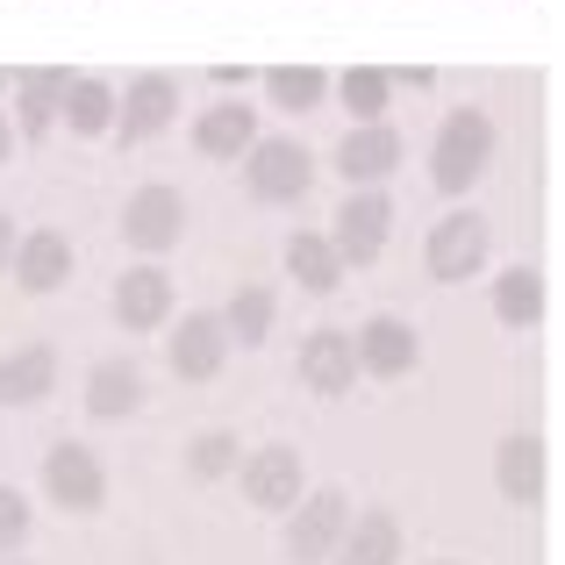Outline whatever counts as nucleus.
I'll use <instances>...</instances> for the list:
<instances>
[{
	"label": "nucleus",
	"mask_w": 565,
	"mask_h": 565,
	"mask_svg": "<svg viewBox=\"0 0 565 565\" xmlns=\"http://www.w3.org/2000/svg\"><path fill=\"white\" fill-rule=\"evenodd\" d=\"M494 151H501L494 115L487 108H451L437 122V137H429V186H437L444 201H466V193L487 180Z\"/></svg>",
	"instance_id": "1"
},
{
	"label": "nucleus",
	"mask_w": 565,
	"mask_h": 565,
	"mask_svg": "<svg viewBox=\"0 0 565 565\" xmlns=\"http://www.w3.org/2000/svg\"><path fill=\"white\" fill-rule=\"evenodd\" d=\"M487 258H494V222H487L480 207H451L444 222H429L423 273L437 279V287H466V279H480Z\"/></svg>",
	"instance_id": "2"
},
{
	"label": "nucleus",
	"mask_w": 565,
	"mask_h": 565,
	"mask_svg": "<svg viewBox=\"0 0 565 565\" xmlns=\"http://www.w3.org/2000/svg\"><path fill=\"white\" fill-rule=\"evenodd\" d=\"M308 186H316V158L301 137H258L244 151V193L258 207H294L308 201Z\"/></svg>",
	"instance_id": "3"
},
{
	"label": "nucleus",
	"mask_w": 565,
	"mask_h": 565,
	"mask_svg": "<svg viewBox=\"0 0 565 565\" xmlns=\"http://www.w3.org/2000/svg\"><path fill=\"white\" fill-rule=\"evenodd\" d=\"M330 250H337V265H380V250H386V236H394V201H386L380 186H351L344 201H337V215H330Z\"/></svg>",
	"instance_id": "4"
},
{
	"label": "nucleus",
	"mask_w": 565,
	"mask_h": 565,
	"mask_svg": "<svg viewBox=\"0 0 565 565\" xmlns=\"http://www.w3.org/2000/svg\"><path fill=\"white\" fill-rule=\"evenodd\" d=\"M43 494H51V509H65V515H100L108 509V466H100L94 444L57 437L51 451H43Z\"/></svg>",
	"instance_id": "5"
},
{
	"label": "nucleus",
	"mask_w": 565,
	"mask_h": 565,
	"mask_svg": "<svg viewBox=\"0 0 565 565\" xmlns=\"http://www.w3.org/2000/svg\"><path fill=\"white\" fill-rule=\"evenodd\" d=\"M344 523H351V494H344V487H308V494L287 509V537H279V552H287V565H330Z\"/></svg>",
	"instance_id": "6"
},
{
	"label": "nucleus",
	"mask_w": 565,
	"mask_h": 565,
	"mask_svg": "<svg viewBox=\"0 0 565 565\" xmlns=\"http://www.w3.org/2000/svg\"><path fill=\"white\" fill-rule=\"evenodd\" d=\"M122 244L143 250V258H166V250H180V244H186V193L172 186V180L137 186V193L122 201Z\"/></svg>",
	"instance_id": "7"
},
{
	"label": "nucleus",
	"mask_w": 565,
	"mask_h": 565,
	"mask_svg": "<svg viewBox=\"0 0 565 565\" xmlns=\"http://www.w3.org/2000/svg\"><path fill=\"white\" fill-rule=\"evenodd\" d=\"M172 122H180V79H172V72H137L129 94H115V129L108 137L122 143V151H137V143L166 137Z\"/></svg>",
	"instance_id": "8"
},
{
	"label": "nucleus",
	"mask_w": 565,
	"mask_h": 565,
	"mask_svg": "<svg viewBox=\"0 0 565 565\" xmlns=\"http://www.w3.org/2000/svg\"><path fill=\"white\" fill-rule=\"evenodd\" d=\"M236 480H244V501L265 515H287L294 501L308 494V466L294 444H258V451L236 458Z\"/></svg>",
	"instance_id": "9"
},
{
	"label": "nucleus",
	"mask_w": 565,
	"mask_h": 565,
	"mask_svg": "<svg viewBox=\"0 0 565 565\" xmlns=\"http://www.w3.org/2000/svg\"><path fill=\"white\" fill-rule=\"evenodd\" d=\"M230 330H222V316L215 308H186L180 322H172V337H166V365H172V380H186V386H207L230 365Z\"/></svg>",
	"instance_id": "10"
},
{
	"label": "nucleus",
	"mask_w": 565,
	"mask_h": 565,
	"mask_svg": "<svg viewBox=\"0 0 565 565\" xmlns=\"http://www.w3.org/2000/svg\"><path fill=\"white\" fill-rule=\"evenodd\" d=\"M351 351H359V373L365 380H408L423 373V330L408 316H365L351 330Z\"/></svg>",
	"instance_id": "11"
},
{
	"label": "nucleus",
	"mask_w": 565,
	"mask_h": 565,
	"mask_svg": "<svg viewBox=\"0 0 565 565\" xmlns=\"http://www.w3.org/2000/svg\"><path fill=\"white\" fill-rule=\"evenodd\" d=\"M401 158H408V137L394 122H351V137L330 151V166L344 186H386L401 172Z\"/></svg>",
	"instance_id": "12"
},
{
	"label": "nucleus",
	"mask_w": 565,
	"mask_h": 565,
	"mask_svg": "<svg viewBox=\"0 0 565 565\" xmlns=\"http://www.w3.org/2000/svg\"><path fill=\"white\" fill-rule=\"evenodd\" d=\"M494 487L515 509H537V501L552 494V444H544L537 429H509V437L494 444Z\"/></svg>",
	"instance_id": "13"
},
{
	"label": "nucleus",
	"mask_w": 565,
	"mask_h": 565,
	"mask_svg": "<svg viewBox=\"0 0 565 565\" xmlns=\"http://www.w3.org/2000/svg\"><path fill=\"white\" fill-rule=\"evenodd\" d=\"M8 273H14V287L22 294H57L72 279V236L57 230V222H36V230H22L14 236V258H8Z\"/></svg>",
	"instance_id": "14"
},
{
	"label": "nucleus",
	"mask_w": 565,
	"mask_h": 565,
	"mask_svg": "<svg viewBox=\"0 0 565 565\" xmlns=\"http://www.w3.org/2000/svg\"><path fill=\"white\" fill-rule=\"evenodd\" d=\"M294 380L322 401H344L359 386V351H351V330H308L301 359H294Z\"/></svg>",
	"instance_id": "15"
},
{
	"label": "nucleus",
	"mask_w": 565,
	"mask_h": 565,
	"mask_svg": "<svg viewBox=\"0 0 565 565\" xmlns=\"http://www.w3.org/2000/svg\"><path fill=\"white\" fill-rule=\"evenodd\" d=\"M172 273L166 265H129L122 279H115V294H108V308H115V322H122L129 337H143V330H166L172 322Z\"/></svg>",
	"instance_id": "16"
},
{
	"label": "nucleus",
	"mask_w": 565,
	"mask_h": 565,
	"mask_svg": "<svg viewBox=\"0 0 565 565\" xmlns=\"http://www.w3.org/2000/svg\"><path fill=\"white\" fill-rule=\"evenodd\" d=\"M143 401H151V386H143L137 359H100V365H86L79 408L94 415V423H129V415H143Z\"/></svg>",
	"instance_id": "17"
},
{
	"label": "nucleus",
	"mask_w": 565,
	"mask_h": 565,
	"mask_svg": "<svg viewBox=\"0 0 565 565\" xmlns=\"http://www.w3.org/2000/svg\"><path fill=\"white\" fill-rule=\"evenodd\" d=\"M65 65H29V72H8L14 86V137L22 143H43L57 129V100H65Z\"/></svg>",
	"instance_id": "18"
},
{
	"label": "nucleus",
	"mask_w": 565,
	"mask_h": 565,
	"mask_svg": "<svg viewBox=\"0 0 565 565\" xmlns=\"http://www.w3.org/2000/svg\"><path fill=\"white\" fill-rule=\"evenodd\" d=\"M408 537H401V515L394 509H351L344 537H337L330 565H401Z\"/></svg>",
	"instance_id": "19"
},
{
	"label": "nucleus",
	"mask_w": 565,
	"mask_h": 565,
	"mask_svg": "<svg viewBox=\"0 0 565 565\" xmlns=\"http://www.w3.org/2000/svg\"><path fill=\"white\" fill-rule=\"evenodd\" d=\"M57 394V344H22L0 351V408H43Z\"/></svg>",
	"instance_id": "20"
},
{
	"label": "nucleus",
	"mask_w": 565,
	"mask_h": 565,
	"mask_svg": "<svg viewBox=\"0 0 565 565\" xmlns=\"http://www.w3.org/2000/svg\"><path fill=\"white\" fill-rule=\"evenodd\" d=\"M115 94H122V86L100 79V72H72L65 100H57V129H72L79 143L108 137V129H115Z\"/></svg>",
	"instance_id": "21"
},
{
	"label": "nucleus",
	"mask_w": 565,
	"mask_h": 565,
	"mask_svg": "<svg viewBox=\"0 0 565 565\" xmlns=\"http://www.w3.org/2000/svg\"><path fill=\"white\" fill-rule=\"evenodd\" d=\"M186 137H193V151H201V158H244L250 143L265 137V129H258V108H244V100H222V108H201V115H193Z\"/></svg>",
	"instance_id": "22"
},
{
	"label": "nucleus",
	"mask_w": 565,
	"mask_h": 565,
	"mask_svg": "<svg viewBox=\"0 0 565 565\" xmlns=\"http://www.w3.org/2000/svg\"><path fill=\"white\" fill-rule=\"evenodd\" d=\"M494 322L501 330H537L544 322V308H552V279L537 273V265H509V273L494 279Z\"/></svg>",
	"instance_id": "23"
},
{
	"label": "nucleus",
	"mask_w": 565,
	"mask_h": 565,
	"mask_svg": "<svg viewBox=\"0 0 565 565\" xmlns=\"http://www.w3.org/2000/svg\"><path fill=\"white\" fill-rule=\"evenodd\" d=\"M287 279H301V294H337L344 287V265H337V250H330L322 230H294L287 236Z\"/></svg>",
	"instance_id": "24"
},
{
	"label": "nucleus",
	"mask_w": 565,
	"mask_h": 565,
	"mask_svg": "<svg viewBox=\"0 0 565 565\" xmlns=\"http://www.w3.org/2000/svg\"><path fill=\"white\" fill-rule=\"evenodd\" d=\"M215 316H222V330H230V344L258 351L265 337H273L279 294H273V287H258V279H250V287H236V294H230V308H215Z\"/></svg>",
	"instance_id": "25"
},
{
	"label": "nucleus",
	"mask_w": 565,
	"mask_h": 565,
	"mask_svg": "<svg viewBox=\"0 0 565 565\" xmlns=\"http://www.w3.org/2000/svg\"><path fill=\"white\" fill-rule=\"evenodd\" d=\"M330 86H337L351 122H386V100H394V72L386 65H351V72H337Z\"/></svg>",
	"instance_id": "26"
},
{
	"label": "nucleus",
	"mask_w": 565,
	"mask_h": 565,
	"mask_svg": "<svg viewBox=\"0 0 565 565\" xmlns=\"http://www.w3.org/2000/svg\"><path fill=\"white\" fill-rule=\"evenodd\" d=\"M265 100L287 108V115H316L330 100V72L322 65H273L265 72Z\"/></svg>",
	"instance_id": "27"
},
{
	"label": "nucleus",
	"mask_w": 565,
	"mask_h": 565,
	"mask_svg": "<svg viewBox=\"0 0 565 565\" xmlns=\"http://www.w3.org/2000/svg\"><path fill=\"white\" fill-rule=\"evenodd\" d=\"M236 458H244V437H236V429H201V437H186L180 466H186L193 487H207V480H230Z\"/></svg>",
	"instance_id": "28"
},
{
	"label": "nucleus",
	"mask_w": 565,
	"mask_h": 565,
	"mask_svg": "<svg viewBox=\"0 0 565 565\" xmlns=\"http://www.w3.org/2000/svg\"><path fill=\"white\" fill-rule=\"evenodd\" d=\"M29 530H36V509H29V494H22V487H0V558L22 552Z\"/></svg>",
	"instance_id": "29"
},
{
	"label": "nucleus",
	"mask_w": 565,
	"mask_h": 565,
	"mask_svg": "<svg viewBox=\"0 0 565 565\" xmlns=\"http://www.w3.org/2000/svg\"><path fill=\"white\" fill-rule=\"evenodd\" d=\"M8 258H14V215L0 207V279H8Z\"/></svg>",
	"instance_id": "30"
},
{
	"label": "nucleus",
	"mask_w": 565,
	"mask_h": 565,
	"mask_svg": "<svg viewBox=\"0 0 565 565\" xmlns=\"http://www.w3.org/2000/svg\"><path fill=\"white\" fill-rule=\"evenodd\" d=\"M8 151H14V122L0 115V166H8Z\"/></svg>",
	"instance_id": "31"
},
{
	"label": "nucleus",
	"mask_w": 565,
	"mask_h": 565,
	"mask_svg": "<svg viewBox=\"0 0 565 565\" xmlns=\"http://www.w3.org/2000/svg\"><path fill=\"white\" fill-rule=\"evenodd\" d=\"M0 94H8V65H0Z\"/></svg>",
	"instance_id": "32"
},
{
	"label": "nucleus",
	"mask_w": 565,
	"mask_h": 565,
	"mask_svg": "<svg viewBox=\"0 0 565 565\" xmlns=\"http://www.w3.org/2000/svg\"><path fill=\"white\" fill-rule=\"evenodd\" d=\"M437 565H466V558H437Z\"/></svg>",
	"instance_id": "33"
},
{
	"label": "nucleus",
	"mask_w": 565,
	"mask_h": 565,
	"mask_svg": "<svg viewBox=\"0 0 565 565\" xmlns=\"http://www.w3.org/2000/svg\"><path fill=\"white\" fill-rule=\"evenodd\" d=\"M14 565H29V558H14Z\"/></svg>",
	"instance_id": "34"
}]
</instances>
